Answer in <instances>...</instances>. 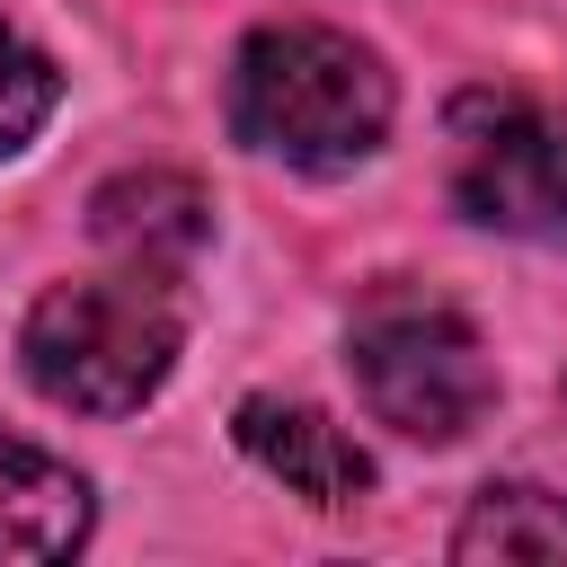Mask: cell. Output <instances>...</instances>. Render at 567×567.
Instances as JSON below:
<instances>
[{
  "instance_id": "3957f363",
  "label": "cell",
  "mask_w": 567,
  "mask_h": 567,
  "mask_svg": "<svg viewBox=\"0 0 567 567\" xmlns=\"http://www.w3.org/2000/svg\"><path fill=\"white\" fill-rule=\"evenodd\" d=\"M354 390L381 425H399L408 443H461L487 408H496V363L478 346V328L434 301V292H381L354 319Z\"/></svg>"
},
{
  "instance_id": "6da1fadb",
  "label": "cell",
  "mask_w": 567,
  "mask_h": 567,
  "mask_svg": "<svg viewBox=\"0 0 567 567\" xmlns=\"http://www.w3.org/2000/svg\"><path fill=\"white\" fill-rule=\"evenodd\" d=\"M390 71L346 27H257L230 62V133L284 168H354L390 133Z\"/></svg>"
},
{
  "instance_id": "277c9868",
  "label": "cell",
  "mask_w": 567,
  "mask_h": 567,
  "mask_svg": "<svg viewBox=\"0 0 567 567\" xmlns=\"http://www.w3.org/2000/svg\"><path fill=\"white\" fill-rule=\"evenodd\" d=\"M443 186L478 230L567 248V115L523 89H461L443 115Z\"/></svg>"
},
{
  "instance_id": "ba28073f",
  "label": "cell",
  "mask_w": 567,
  "mask_h": 567,
  "mask_svg": "<svg viewBox=\"0 0 567 567\" xmlns=\"http://www.w3.org/2000/svg\"><path fill=\"white\" fill-rule=\"evenodd\" d=\"M452 558H470V567H567V496H549V487H487L461 514Z\"/></svg>"
},
{
  "instance_id": "7a4b0ae2",
  "label": "cell",
  "mask_w": 567,
  "mask_h": 567,
  "mask_svg": "<svg viewBox=\"0 0 567 567\" xmlns=\"http://www.w3.org/2000/svg\"><path fill=\"white\" fill-rule=\"evenodd\" d=\"M177 346H186V310H177L159 266L53 284L18 328L27 381L53 408H80V416H133L168 381Z\"/></svg>"
},
{
  "instance_id": "52a82bcc",
  "label": "cell",
  "mask_w": 567,
  "mask_h": 567,
  "mask_svg": "<svg viewBox=\"0 0 567 567\" xmlns=\"http://www.w3.org/2000/svg\"><path fill=\"white\" fill-rule=\"evenodd\" d=\"M89 540V478L27 434H0V558H71Z\"/></svg>"
},
{
  "instance_id": "9c48e42d",
  "label": "cell",
  "mask_w": 567,
  "mask_h": 567,
  "mask_svg": "<svg viewBox=\"0 0 567 567\" xmlns=\"http://www.w3.org/2000/svg\"><path fill=\"white\" fill-rule=\"evenodd\" d=\"M53 97H62V80H53V62L0 18V159L18 151V142H35V124L53 115Z\"/></svg>"
},
{
  "instance_id": "5b68a950",
  "label": "cell",
  "mask_w": 567,
  "mask_h": 567,
  "mask_svg": "<svg viewBox=\"0 0 567 567\" xmlns=\"http://www.w3.org/2000/svg\"><path fill=\"white\" fill-rule=\"evenodd\" d=\"M239 452L266 478H284L301 505H319V514L363 505V487H372V452L337 416H319L301 399H239Z\"/></svg>"
},
{
  "instance_id": "8992f818",
  "label": "cell",
  "mask_w": 567,
  "mask_h": 567,
  "mask_svg": "<svg viewBox=\"0 0 567 567\" xmlns=\"http://www.w3.org/2000/svg\"><path fill=\"white\" fill-rule=\"evenodd\" d=\"M89 230L97 248H115L124 266H186L213 239V195L186 168H124L89 195Z\"/></svg>"
}]
</instances>
